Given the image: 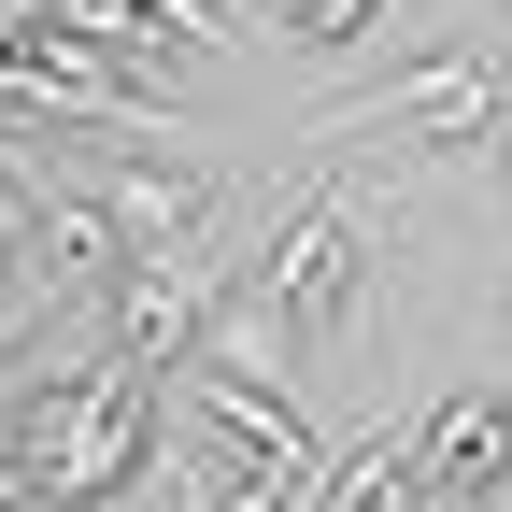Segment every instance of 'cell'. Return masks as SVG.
<instances>
[{
    "label": "cell",
    "mask_w": 512,
    "mask_h": 512,
    "mask_svg": "<svg viewBox=\"0 0 512 512\" xmlns=\"http://www.w3.org/2000/svg\"><path fill=\"white\" fill-rule=\"evenodd\" d=\"M370 15H384V0H271V29H285L299 57H328V43H370Z\"/></svg>",
    "instance_id": "cell-7"
},
{
    "label": "cell",
    "mask_w": 512,
    "mask_h": 512,
    "mask_svg": "<svg viewBox=\"0 0 512 512\" xmlns=\"http://www.w3.org/2000/svg\"><path fill=\"white\" fill-rule=\"evenodd\" d=\"M342 128H384V143H484V128H498V57L441 43V57H413L399 86H370Z\"/></svg>",
    "instance_id": "cell-2"
},
{
    "label": "cell",
    "mask_w": 512,
    "mask_h": 512,
    "mask_svg": "<svg viewBox=\"0 0 512 512\" xmlns=\"http://www.w3.org/2000/svg\"><path fill=\"white\" fill-rule=\"evenodd\" d=\"M498 157H512V100H498Z\"/></svg>",
    "instance_id": "cell-10"
},
{
    "label": "cell",
    "mask_w": 512,
    "mask_h": 512,
    "mask_svg": "<svg viewBox=\"0 0 512 512\" xmlns=\"http://www.w3.org/2000/svg\"><path fill=\"white\" fill-rule=\"evenodd\" d=\"M214 200H228V171H171V157H143V171H114V185H100L114 256H143V242H200Z\"/></svg>",
    "instance_id": "cell-4"
},
{
    "label": "cell",
    "mask_w": 512,
    "mask_h": 512,
    "mask_svg": "<svg viewBox=\"0 0 512 512\" xmlns=\"http://www.w3.org/2000/svg\"><path fill=\"white\" fill-rule=\"evenodd\" d=\"M100 328L128 342V356H185V342H200L214 328V271H200V256H185V242H143V256H114V271H100Z\"/></svg>",
    "instance_id": "cell-1"
},
{
    "label": "cell",
    "mask_w": 512,
    "mask_h": 512,
    "mask_svg": "<svg viewBox=\"0 0 512 512\" xmlns=\"http://www.w3.org/2000/svg\"><path fill=\"white\" fill-rule=\"evenodd\" d=\"M498 484H512V399L498 384H456L413 427V498H498Z\"/></svg>",
    "instance_id": "cell-3"
},
{
    "label": "cell",
    "mask_w": 512,
    "mask_h": 512,
    "mask_svg": "<svg viewBox=\"0 0 512 512\" xmlns=\"http://www.w3.org/2000/svg\"><path fill=\"white\" fill-rule=\"evenodd\" d=\"M498 15H512V0H498Z\"/></svg>",
    "instance_id": "cell-11"
},
{
    "label": "cell",
    "mask_w": 512,
    "mask_h": 512,
    "mask_svg": "<svg viewBox=\"0 0 512 512\" xmlns=\"http://www.w3.org/2000/svg\"><path fill=\"white\" fill-rule=\"evenodd\" d=\"M29 256H43V271H72V285H100V271H114V214H100V185H72V200H43Z\"/></svg>",
    "instance_id": "cell-6"
},
{
    "label": "cell",
    "mask_w": 512,
    "mask_h": 512,
    "mask_svg": "<svg viewBox=\"0 0 512 512\" xmlns=\"http://www.w3.org/2000/svg\"><path fill=\"white\" fill-rule=\"evenodd\" d=\"M29 228H43V200H29V185H15V157H0V242H15V256H29Z\"/></svg>",
    "instance_id": "cell-8"
},
{
    "label": "cell",
    "mask_w": 512,
    "mask_h": 512,
    "mask_svg": "<svg viewBox=\"0 0 512 512\" xmlns=\"http://www.w3.org/2000/svg\"><path fill=\"white\" fill-rule=\"evenodd\" d=\"M313 498H328V512H384V498H413V413H384L342 470H313Z\"/></svg>",
    "instance_id": "cell-5"
},
{
    "label": "cell",
    "mask_w": 512,
    "mask_h": 512,
    "mask_svg": "<svg viewBox=\"0 0 512 512\" xmlns=\"http://www.w3.org/2000/svg\"><path fill=\"white\" fill-rule=\"evenodd\" d=\"M29 29H43V0H0V43H29Z\"/></svg>",
    "instance_id": "cell-9"
}]
</instances>
